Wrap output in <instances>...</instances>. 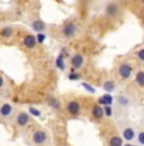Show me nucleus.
Returning <instances> with one entry per match:
<instances>
[{
	"label": "nucleus",
	"instance_id": "obj_7",
	"mask_svg": "<svg viewBox=\"0 0 144 146\" xmlns=\"http://www.w3.org/2000/svg\"><path fill=\"white\" fill-rule=\"evenodd\" d=\"M14 113V107L10 103H3L0 106V118L7 119L9 117H12Z\"/></svg>",
	"mask_w": 144,
	"mask_h": 146
},
{
	"label": "nucleus",
	"instance_id": "obj_4",
	"mask_svg": "<svg viewBox=\"0 0 144 146\" xmlns=\"http://www.w3.org/2000/svg\"><path fill=\"white\" fill-rule=\"evenodd\" d=\"M84 62H86V60H84V56L82 53H74L70 57V66L74 70H80L84 66Z\"/></svg>",
	"mask_w": 144,
	"mask_h": 146
},
{
	"label": "nucleus",
	"instance_id": "obj_2",
	"mask_svg": "<svg viewBox=\"0 0 144 146\" xmlns=\"http://www.w3.org/2000/svg\"><path fill=\"white\" fill-rule=\"evenodd\" d=\"M31 140L35 145H45L49 142V135L44 130H36L31 135Z\"/></svg>",
	"mask_w": 144,
	"mask_h": 146
},
{
	"label": "nucleus",
	"instance_id": "obj_16",
	"mask_svg": "<svg viewBox=\"0 0 144 146\" xmlns=\"http://www.w3.org/2000/svg\"><path fill=\"white\" fill-rule=\"evenodd\" d=\"M130 102L131 100L128 95L120 94V95L116 97V103H117V106H120V107H129L130 106Z\"/></svg>",
	"mask_w": 144,
	"mask_h": 146
},
{
	"label": "nucleus",
	"instance_id": "obj_25",
	"mask_svg": "<svg viewBox=\"0 0 144 146\" xmlns=\"http://www.w3.org/2000/svg\"><path fill=\"white\" fill-rule=\"evenodd\" d=\"M82 86H83L84 89H86L87 92H89V93H96V89L93 88V86H91V84H88V83H86V81H83V83H82Z\"/></svg>",
	"mask_w": 144,
	"mask_h": 146
},
{
	"label": "nucleus",
	"instance_id": "obj_10",
	"mask_svg": "<svg viewBox=\"0 0 144 146\" xmlns=\"http://www.w3.org/2000/svg\"><path fill=\"white\" fill-rule=\"evenodd\" d=\"M29 27L32 28V31H35L36 33L37 32H46V23L41 19H35L29 23Z\"/></svg>",
	"mask_w": 144,
	"mask_h": 146
},
{
	"label": "nucleus",
	"instance_id": "obj_8",
	"mask_svg": "<svg viewBox=\"0 0 144 146\" xmlns=\"http://www.w3.org/2000/svg\"><path fill=\"white\" fill-rule=\"evenodd\" d=\"M121 137L124 139V141L131 142V141H134V139L137 137V132H135V130L133 127L128 126V127L123 128V131H121Z\"/></svg>",
	"mask_w": 144,
	"mask_h": 146
},
{
	"label": "nucleus",
	"instance_id": "obj_11",
	"mask_svg": "<svg viewBox=\"0 0 144 146\" xmlns=\"http://www.w3.org/2000/svg\"><path fill=\"white\" fill-rule=\"evenodd\" d=\"M102 89L106 92V93H114L115 90H116V83H115L114 80H110L107 79L102 83Z\"/></svg>",
	"mask_w": 144,
	"mask_h": 146
},
{
	"label": "nucleus",
	"instance_id": "obj_17",
	"mask_svg": "<svg viewBox=\"0 0 144 146\" xmlns=\"http://www.w3.org/2000/svg\"><path fill=\"white\" fill-rule=\"evenodd\" d=\"M106 14L109 17H116L119 14V7L116 3H110L106 8Z\"/></svg>",
	"mask_w": 144,
	"mask_h": 146
},
{
	"label": "nucleus",
	"instance_id": "obj_1",
	"mask_svg": "<svg viewBox=\"0 0 144 146\" xmlns=\"http://www.w3.org/2000/svg\"><path fill=\"white\" fill-rule=\"evenodd\" d=\"M77 32H78V26H77V23L73 21L66 22L63 26V28H61V36H63L65 40H70V38L75 37Z\"/></svg>",
	"mask_w": 144,
	"mask_h": 146
},
{
	"label": "nucleus",
	"instance_id": "obj_26",
	"mask_svg": "<svg viewBox=\"0 0 144 146\" xmlns=\"http://www.w3.org/2000/svg\"><path fill=\"white\" fill-rule=\"evenodd\" d=\"M137 141H138V144H140V145H144V131H142V132H139L137 135Z\"/></svg>",
	"mask_w": 144,
	"mask_h": 146
},
{
	"label": "nucleus",
	"instance_id": "obj_19",
	"mask_svg": "<svg viewBox=\"0 0 144 146\" xmlns=\"http://www.w3.org/2000/svg\"><path fill=\"white\" fill-rule=\"evenodd\" d=\"M98 102H100L101 104H103V106H106V104H110V106H111L112 103H114V98L110 95V93H106L105 95H103V97L100 98V100H98Z\"/></svg>",
	"mask_w": 144,
	"mask_h": 146
},
{
	"label": "nucleus",
	"instance_id": "obj_27",
	"mask_svg": "<svg viewBox=\"0 0 144 146\" xmlns=\"http://www.w3.org/2000/svg\"><path fill=\"white\" fill-rule=\"evenodd\" d=\"M137 58L139 61L144 62V48H140L139 51H137Z\"/></svg>",
	"mask_w": 144,
	"mask_h": 146
},
{
	"label": "nucleus",
	"instance_id": "obj_29",
	"mask_svg": "<svg viewBox=\"0 0 144 146\" xmlns=\"http://www.w3.org/2000/svg\"><path fill=\"white\" fill-rule=\"evenodd\" d=\"M142 1H143V4H144V0H142Z\"/></svg>",
	"mask_w": 144,
	"mask_h": 146
},
{
	"label": "nucleus",
	"instance_id": "obj_23",
	"mask_svg": "<svg viewBox=\"0 0 144 146\" xmlns=\"http://www.w3.org/2000/svg\"><path fill=\"white\" fill-rule=\"evenodd\" d=\"M46 33L45 32H37L36 35V40H37V44H42L45 41H46Z\"/></svg>",
	"mask_w": 144,
	"mask_h": 146
},
{
	"label": "nucleus",
	"instance_id": "obj_9",
	"mask_svg": "<svg viewBox=\"0 0 144 146\" xmlns=\"http://www.w3.org/2000/svg\"><path fill=\"white\" fill-rule=\"evenodd\" d=\"M22 44H23L24 48L27 50H33L37 46V40H36V35H27L26 37L22 41Z\"/></svg>",
	"mask_w": 144,
	"mask_h": 146
},
{
	"label": "nucleus",
	"instance_id": "obj_24",
	"mask_svg": "<svg viewBox=\"0 0 144 146\" xmlns=\"http://www.w3.org/2000/svg\"><path fill=\"white\" fill-rule=\"evenodd\" d=\"M112 113H114V111H112L111 106L110 104L103 106V114H105V117H112Z\"/></svg>",
	"mask_w": 144,
	"mask_h": 146
},
{
	"label": "nucleus",
	"instance_id": "obj_6",
	"mask_svg": "<svg viewBox=\"0 0 144 146\" xmlns=\"http://www.w3.org/2000/svg\"><path fill=\"white\" fill-rule=\"evenodd\" d=\"M31 121V116L28 112H24V111H21L17 113L15 116V123L17 126H19V127H26V126Z\"/></svg>",
	"mask_w": 144,
	"mask_h": 146
},
{
	"label": "nucleus",
	"instance_id": "obj_18",
	"mask_svg": "<svg viewBox=\"0 0 144 146\" xmlns=\"http://www.w3.org/2000/svg\"><path fill=\"white\" fill-rule=\"evenodd\" d=\"M124 144V139L121 136H112L109 141L110 146H121Z\"/></svg>",
	"mask_w": 144,
	"mask_h": 146
},
{
	"label": "nucleus",
	"instance_id": "obj_21",
	"mask_svg": "<svg viewBox=\"0 0 144 146\" xmlns=\"http://www.w3.org/2000/svg\"><path fill=\"white\" fill-rule=\"evenodd\" d=\"M135 81L139 86L144 88V71H138L137 75H135Z\"/></svg>",
	"mask_w": 144,
	"mask_h": 146
},
{
	"label": "nucleus",
	"instance_id": "obj_20",
	"mask_svg": "<svg viewBox=\"0 0 144 146\" xmlns=\"http://www.w3.org/2000/svg\"><path fill=\"white\" fill-rule=\"evenodd\" d=\"M28 113H29V116L36 117V118H40L42 116V112L38 108H36V107H29L28 108Z\"/></svg>",
	"mask_w": 144,
	"mask_h": 146
},
{
	"label": "nucleus",
	"instance_id": "obj_12",
	"mask_svg": "<svg viewBox=\"0 0 144 146\" xmlns=\"http://www.w3.org/2000/svg\"><path fill=\"white\" fill-rule=\"evenodd\" d=\"M91 114H92V117L94 119H101V118H103V117H105V114H103V108L100 104L93 106V108L91 111Z\"/></svg>",
	"mask_w": 144,
	"mask_h": 146
},
{
	"label": "nucleus",
	"instance_id": "obj_28",
	"mask_svg": "<svg viewBox=\"0 0 144 146\" xmlns=\"http://www.w3.org/2000/svg\"><path fill=\"white\" fill-rule=\"evenodd\" d=\"M4 86H5V79L1 76V75H0V89H3Z\"/></svg>",
	"mask_w": 144,
	"mask_h": 146
},
{
	"label": "nucleus",
	"instance_id": "obj_15",
	"mask_svg": "<svg viewBox=\"0 0 144 146\" xmlns=\"http://www.w3.org/2000/svg\"><path fill=\"white\" fill-rule=\"evenodd\" d=\"M47 106L51 109H54V111H59V109L61 108V102L55 97H49V99H47Z\"/></svg>",
	"mask_w": 144,
	"mask_h": 146
},
{
	"label": "nucleus",
	"instance_id": "obj_13",
	"mask_svg": "<svg viewBox=\"0 0 144 146\" xmlns=\"http://www.w3.org/2000/svg\"><path fill=\"white\" fill-rule=\"evenodd\" d=\"M14 35V28L13 27H4L1 28V31H0V37L4 38V40H9V38H12Z\"/></svg>",
	"mask_w": 144,
	"mask_h": 146
},
{
	"label": "nucleus",
	"instance_id": "obj_5",
	"mask_svg": "<svg viewBox=\"0 0 144 146\" xmlns=\"http://www.w3.org/2000/svg\"><path fill=\"white\" fill-rule=\"evenodd\" d=\"M66 108V112L70 114V116H78L80 113V109H82V106L78 100L73 99V100H69L65 106Z\"/></svg>",
	"mask_w": 144,
	"mask_h": 146
},
{
	"label": "nucleus",
	"instance_id": "obj_22",
	"mask_svg": "<svg viewBox=\"0 0 144 146\" xmlns=\"http://www.w3.org/2000/svg\"><path fill=\"white\" fill-rule=\"evenodd\" d=\"M68 79L72 80V81H78V80H80V79H82V75L79 74V72L74 71V69H73V71L70 72L69 75H68Z\"/></svg>",
	"mask_w": 144,
	"mask_h": 146
},
{
	"label": "nucleus",
	"instance_id": "obj_14",
	"mask_svg": "<svg viewBox=\"0 0 144 146\" xmlns=\"http://www.w3.org/2000/svg\"><path fill=\"white\" fill-rule=\"evenodd\" d=\"M55 66H56V69L60 70V71H65V70H66L65 57H64L63 53H61V55H59L58 57H56V60H55Z\"/></svg>",
	"mask_w": 144,
	"mask_h": 146
},
{
	"label": "nucleus",
	"instance_id": "obj_3",
	"mask_svg": "<svg viewBox=\"0 0 144 146\" xmlns=\"http://www.w3.org/2000/svg\"><path fill=\"white\" fill-rule=\"evenodd\" d=\"M117 74L123 80H129L133 75V66L129 62L120 64V66L117 69Z\"/></svg>",
	"mask_w": 144,
	"mask_h": 146
}]
</instances>
